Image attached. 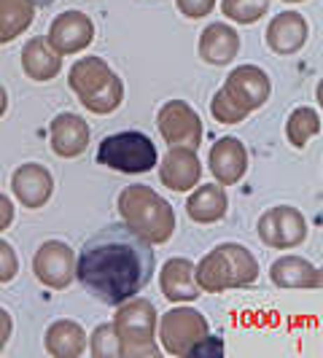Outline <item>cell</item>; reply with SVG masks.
I'll return each mask as SVG.
<instances>
[{
    "label": "cell",
    "instance_id": "obj_3",
    "mask_svg": "<svg viewBox=\"0 0 323 358\" xmlns=\"http://www.w3.org/2000/svg\"><path fill=\"white\" fill-rule=\"evenodd\" d=\"M269 76L256 65H240L227 76V84L213 94L210 113L221 124H240L248 113L269 100Z\"/></svg>",
    "mask_w": 323,
    "mask_h": 358
},
{
    "label": "cell",
    "instance_id": "obj_9",
    "mask_svg": "<svg viewBox=\"0 0 323 358\" xmlns=\"http://www.w3.org/2000/svg\"><path fill=\"white\" fill-rule=\"evenodd\" d=\"M259 237L275 251H291L302 245L307 237V221L291 205H275L259 218Z\"/></svg>",
    "mask_w": 323,
    "mask_h": 358
},
{
    "label": "cell",
    "instance_id": "obj_29",
    "mask_svg": "<svg viewBox=\"0 0 323 358\" xmlns=\"http://www.w3.org/2000/svg\"><path fill=\"white\" fill-rule=\"evenodd\" d=\"M175 6H178V11L183 17L202 19L215 8V0H175Z\"/></svg>",
    "mask_w": 323,
    "mask_h": 358
},
{
    "label": "cell",
    "instance_id": "obj_13",
    "mask_svg": "<svg viewBox=\"0 0 323 358\" xmlns=\"http://www.w3.org/2000/svg\"><path fill=\"white\" fill-rule=\"evenodd\" d=\"M11 192H14V197L19 199L22 208L38 210L54 194L52 173L43 164H38V162H24V164H19L17 170H14V176H11Z\"/></svg>",
    "mask_w": 323,
    "mask_h": 358
},
{
    "label": "cell",
    "instance_id": "obj_4",
    "mask_svg": "<svg viewBox=\"0 0 323 358\" xmlns=\"http://www.w3.org/2000/svg\"><path fill=\"white\" fill-rule=\"evenodd\" d=\"M194 280L205 294H224L229 288H245L259 280V262L240 243H221L197 267Z\"/></svg>",
    "mask_w": 323,
    "mask_h": 358
},
{
    "label": "cell",
    "instance_id": "obj_18",
    "mask_svg": "<svg viewBox=\"0 0 323 358\" xmlns=\"http://www.w3.org/2000/svg\"><path fill=\"white\" fill-rule=\"evenodd\" d=\"M197 52H199V59L208 62V65H215V68L229 65L234 57H237V52H240V36H237V30H232L229 24L213 22V24H208L202 30Z\"/></svg>",
    "mask_w": 323,
    "mask_h": 358
},
{
    "label": "cell",
    "instance_id": "obj_7",
    "mask_svg": "<svg viewBox=\"0 0 323 358\" xmlns=\"http://www.w3.org/2000/svg\"><path fill=\"white\" fill-rule=\"evenodd\" d=\"M97 162L116 173L141 176L157 167L159 154L151 138L143 132H116L103 138V143L97 148Z\"/></svg>",
    "mask_w": 323,
    "mask_h": 358
},
{
    "label": "cell",
    "instance_id": "obj_1",
    "mask_svg": "<svg viewBox=\"0 0 323 358\" xmlns=\"http://www.w3.org/2000/svg\"><path fill=\"white\" fill-rule=\"evenodd\" d=\"M151 243L129 232L124 224H110L84 243L76 262V278L103 305H122L138 296L154 275Z\"/></svg>",
    "mask_w": 323,
    "mask_h": 358
},
{
    "label": "cell",
    "instance_id": "obj_22",
    "mask_svg": "<svg viewBox=\"0 0 323 358\" xmlns=\"http://www.w3.org/2000/svg\"><path fill=\"white\" fill-rule=\"evenodd\" d=\"M229 199H227V189L221 183H205L194 189V194L186 199V213L197 224H215L227 215Z\"/></svg>",
    "mask_w": 323,
    "mask_h": 358
},
{
    "label": "cell",
    "instance_id": "obj_33",
    "mask_svg": "<svg viewBox=\"0 0 323 358\" xmlns=\"http://www.w3.org/2000/svg\"><path fill=\"white\" fill-rule=\"evenodd\" d=\"M6 110H8V94H6V87L0 84V119H3Z\"/></svg>",
    "mask_w": 323,
    "mask_h": 358
},
{
    "label": "cell",
    "instance_id": "obj_32",
    "mask_svg": "<svg viewBox=\"0 0 323 358\" xmlns=\"http://www.w3.org/2000/svg\"><path fill=\"white\" fill-rule=\"evenodd\" d=\"M11 331H14V321H11V315L0 307V353H3V348L8 345V340H11Z\"/></svg>",
    "mask_w": 323,
    "mask_h": 358
},
{
    "label": "cell",
    "instance_id": "obj_34",
    "mask_svg": "<svg viewBox=\"0 0 323 358\" xmlns=\"http://www.w3.org/2000/svg\"><path fill=\"white\" fill-rule=\"evenodd\" d=\"M283 3H305V0H283Z\"/></svg>",
    "mask_w": 323,
    "mask_h": 358
},
{
    "label": "cell",
    "instance_id": "obj_15",
    "mask_svg": "<svg viewBox=\"0 0 323 358\" xmlns=\"http://www.w3.org/2000/svg\"><path fill=\"white\" fill-rule=\"evenodd\" d=\"M49 145L57 157L62 159H76L87 151L89 145V124L76 116V113H59L54 116L49 127Z\"/></svg>",
    "mask_w": 323,
    "mask_h": 358
},
{
    "label": "cell",
    "instance_id": "obj_21",
    "mask_svg": "<svg viewBox=\"0 0 323 358\" xmlns=\"http://www.w3.org/2000/svg\"><path fill=\"white\" fill-rule=\"evenodd\" d=\"M22 71L30 81L46 84L62 71V57L46 43V38H30L22 49Z\"/></svg>",
    "mask_w": 323,
    "mask_h": 358
},
{
    "label": "cell",
    "instance_id": "obj_23",
    "mask_svg": "<svg viewBox=\"0 0 323 358\" xmlns=\"http://www.w3.org/2000/svg\"><path fill=\"white\" fill-rule=\"evenodd\" d=\"M87 331L84 326L76 321H54L49 329H46V337H43V345H46V353L54 358H78L84 350H87Z\"/></svg>",
    "mask_w": 323,
    "mask_h": 358
},
{
    "label": "cell",
    "instance_id": "obj_6",
    "mask_svg": "<svg viewBox=\"0 0 323 358\" xmlns=\"http://www.w3.org/2000/svg\"><path fill=\"white\" fill-rule=\"evenodd\" d=\"M113 315V331L119 337V348L124 358H157L159 342H157V310L148 299H127L116 305Z\"/></svg>",
    "mask_w": 323,
    "mask_h": 358
},
{
    "label": "cell",
    "instance_id": "obj_24",
    "mask_svg": "<svg viewBox=\"0 0 323 358\" xmlns=\"http://www.w3.org/2000/svg\"><path fill=\"white\" fill-rule=\"evenodd\" d=\"M36 19V0H0V46L17 41Z\"/></svg>",
    "mask_w": 323,
    "mask_h": 358
},
{
    "label": "cell",
    "instance_id": "obj_5",
    "mask_svg": "<svg viewBox=\"0 0 323 358\" xmlns=\"http://www.w3.org/2000/svg\"><path fill=\"white\" fill-rule=\"evenodd\" d=\"M68 87L97 116H108L124 103V84L103 57H81L68 73Z\"/></svg>",
    "mask_w": 323,
    "mask_h": 358
},
{
    "label": "cell",
    "instance_id": "obj_16",
    "mask_svg": "<svg viewBox=\"0 0 323 358\" xmlns=\"http://www.w3.org/2000/svg\"><path fill=\"white\" fill-rule=\"evenodd\" d=\"M208 167L221 186H234L248 173V151L237 138H221L210 148Z\"/></svg>",
    "mask_w": 323,
    "mask_h": 358
},
{
    "label": "cell",
    "instance_id": "obj_10",
    "mask_svg": "<svg viewBox=\"0 0 323 358\" xmlns=\"http://www.w3.org/2000/svg\"><path fill=\"white\" fill-rule=\"evenodd\" d=\"M157 127H159L164 143L194 148L202 145V122L199 113L183 100H167L157 113Z\"/></svg>",
    "mask_w": 323,
    "mask_h": 358
},
{
    "label": "cell",
    "instance_id": "obj_26",
    "mask_svg": "<svg viewBox=\"0 0 323 358\" xmlns=\"http://www.w3.org/2000/svg\"><path fill=\"white\" fill-rule=\"evenodd\" d=\"M221 11L229 22L256 24L269 11V0H221Z\"/></svg>",
    "mask_w": 323,
    "mask_h": 358
},
{
    "label": "cell",
    "instance_id": "obj_14",
    "mask_svg": "<svg viewBox=\"0 0 323 358\" xmlns=\"http://www.w3.org/2000/svg\"><path fill=\"white\" fill-rule=\"evenodd\" d=\"M202 178V164L197 159L194 148H183V145H170V151L164 154L159 164V180L162 186H167L170 192H192Z\"/></svg>",
    "mask_w": 323,
    "mask_h": 358
},
{
    "label": "cell",
    "instance_id": "obj_27",
    "mask_svg": "<svg viewBox=\"0 0 323 358\" xmlns=\"http://www.w3.org/2000/svg\"><path fill=\"white\" fill-rule=\"evenodd\" d=\"M89 350L94 358H119L122 356V348H119V337H116V331H113V323H103V326L94 329Z\"/></svg>",
    "mask_w": 323,
    "mask_h": 358
},
{
    "label": "cell",
    "instance_id": "obj_30",
    "mask_svg": "<svg viewBox=\"0 0 323 358\" xmlns=\"http://www.w3.org/2000/svg\"><path fill=\"white\" fill-rule=\"evenodd\" d=\"M224 353V342L218 340V337H205L202 342H197L194 348H192V353L189 356H221Z\"/></svg>",
    "mask_w": 323,
    "mask_h": 358
},
{
    "label": "cell",
    "instance_id": "obj_2",
    "mask_svg": "<svg viewBox=\"0 0 323 358\" xmlns=\"http://www.w3.org/2000/svg\"><path fill=\"white\" fill-rule=\"evenodd\" d=\"M116 208H119V215H122L127 229L143 237L151 245L167 243L175 232V213H173L170 202L162 194H157L151 186H143V183L124 186Z\"/></svg>",
    "mask_w": 323,
    "mask_h": 358
},
{
    "label": "cell",
    "instance_id": "obj_20",
    "mask_svg": "<svg viewBox=\"0 0 323 358\" xmlns=\"http://www.w3.org/2000/svg\"><path fill=\"white\" fill-rule=\"evenodd\" d=\"M269 278L278 288H321V269L302 256H280L272 262Z\"/></svg>",
    "mask_w": 323,
    "mask_h": 358
},
{
    "label": "cell",
    "instance_id": "obj_12",
    "mask_svg": "<svg viewBox=\"0 0 323 358\" xmlns=\"http://www.w3.org/2000/svg\"><path fill=\"white\" fill-rule=\"evenodd\" d=\"M92 41H94V24L84 11H62L59 17H54L46 36V43L59 57L84 52L89 49Z\"/></svg>",
    "mask_w": 323,
    "mask_h": 358
},
{
    "label": "cell",
    "instance_id": "obj_25",
    "mask_svg": "<svg viewBox=\"0 0 323 358\" xmlns=\"http://www.w3.org/2000/svg\"><path fill=\"white\" fill-rule=\"evenodd\" d=\"M315 135H321V116H318V110H313V108L291 110V116H288L286 122L288 143L294 145V148H305L310 143V138H315Z\"/></svg>",
    "mask_w": 323,
    "mask_h": 358
},
{
    "label": "cell",
    "instance_id": "obj_8",
    "mask_svg": "<svg viewBox=\"0 0 323 358\" xmlns=\"http://www.w3.org/2000/svg\"><path fill=\"white\" fill-rule=\"evenodd\" d=\"M157 323H159L162 350L175 358H186L197 342H202L210 334L205 315L194 307H173Z\"/></svg>",
    "mask_w": 323,
    "mask_h": 358
},
{
    "label": "cell",
    "instance_id": "obj_11",
    "mask_svg": "<svg viewBox=\"0 0 323 358\" xmlns=\"http://www.w3.org/2000/svg\"><path fill=\"white\" fill-rule=\"evenodd\" d=\"M33 272L46 288L62 291L76 280V253L62 240H46L33 256Z\"/></svg>",
    "mask_w": 323,
    "mask_h": 358
},
{
    "label": "cell",
    "instance_id": "obj_28",
    "mask_svg": "<svg viewBox=\"0 0 323 358\" xmlns=\"http://www.w3.org/2000/svg\"><path fill=\"white\" fill-rule=\"evenodd\" d=\"M19 272L17 251L11 248V243L0 240V283H11Z\"/></svg>",
    "mask_w": 323,
    "mask_h": 358
},
{
    "label": "cell",
    "instance_id": "obj_19",
    "mask_svg": "<svg viewBox=\"0 0 323 358\" xmlns=\"http://www.w3.org/2000/svg\"><path fill=\"white\" fill-rule=\"evenodd\" d=\"M159 286L164 299L183 305V302H194L199 296V286L194 280V264L189 259H167L162 264Z\"/></svg>",
    "mask_w": 323,
    "mask_h": 358
},
{
    "label": "cell",
    "instance_id": "obj_17",
    "mask_svg": "<svg viewBox=\"0 0 323 358\" xmlns=\"http://www.w3.org/2000/svg\"><path fill=\"white\" fill-rule=\"evenodd\" d=\"M307 33H310V27H307L302 14L283 11V14L272 17L264 36H267V46L272 52L280 54V57H291V54H296L307 43Z\"/></svg>",
    "mask_w": 323,
    "mask_h": 358
},
{
    "label": "cell",
    "instance_id": "obj_31",
    "mask_svg": "<svg viewBox=\"0 0 323 358\" xmlns=\"http://www.w3.org/2000/svg\"><path fill=\"white\" fill-rule=\"evenodd\" d=\"M14 224V205L6 194H0V232H6Z\"/></svg>",
    "mask_w": 323,
    "mask_h": 358
}]
</instances>
